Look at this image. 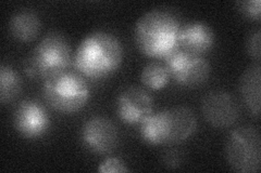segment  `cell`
I'll return each instance as SVG.
<instances>
[{
    "instance_id": "3",
    "label": "cell",
    "mask_w": 261,
    "mask_h": 173,
    "mask_svg": "<svg viewBox=\"0 0 261 173\" xmlns=\"http://www.w3.org/2000/svg\"><path fill=\"white\" fill-rule=\"evenodd\" d=\"M196 129L197 118L185 106L151 114L140 123L141 137L150 145L184 142L195 133Z\"/></svg>"
},
{
    "instance_id": "2",
    "label": "cell",
    "mask_w": 261,
    "mask_h": 173,
    "mask_svg": "<svg viewBox=\"0 0 261 173\" xmlns=\"http://www.w3.org/2000/svg\"><path fill=\"white\" fill-rule=\"evenodd\" d=\"M123 61V47L110 32L95 31L80 44L74 55V67L80 75L102 79L117 72Z\"/></svg>"
},
{
    "instance_id": "4",
    "label": "cell",
    "mask_w": 261,
    "mask_h": 173,
    "mask_svg": "<svg viewBox=\"0 0 261 173\" xmlns=\"http://www.w3.org/2000/svg\"><path fill=\"white\" fill-rule=\"evenodd\" d=\"M71 62L69 41L59 32H49L25 60L24 72L30 78L47 80L67 72Z\"/></svg>"
},
{
    "instance_id": "1",
    "label": "cell",
    "mask_w": 261,
    "mask_h": 173,
    "mask_svg": "<svg viewBox=\"0 0 261 173\" xmlns=\"http://www.w3.org/2000/svg\"><path fill=\"white\" fill-rule=\"evenodd\" d=\"M182 25L169 10L152 9L142 15L135 25V43L143 54L165 60L178 49Z\"/></svg>"
},
{
    "instance_id": "14",
    "label": "cell",
    "mask_w": 261,
    "mask_h": 173,
    "mask_svg": "<svg viewBox=\"0 0 261 173\" xmlns=\"http://www.w3.org/2000/svg\"><path fill=\"white\" fill-rule=\"evenodd\" d=\"M9 29L15 40L21 43H30L39 34L40 20L35 12L22 10L16 12L11 18Z\"/></svg>"
},
{
    "instance_id": "9",
    "label": "cell",
    "mask_w": 261,
    "mask_h": 173,
    "mask_svg": "<svg viewBox=\"0 0 261 173\" xmlns=\"http://www.w3.org/2000/svg\"><path fill=\"white\" fill-rule=\"evenodd\" d=\"M81 140L88 151L105 155L117 148L119 132L111 120L101 116H95L84 122L81 129Z\"/></svg>"
},
{
    "instance_id": "17",
    "label": "cell",
    "mask_w": 261,
    "mask_h": 173,
    "mask_svg": "<svg viewBox=\"0 0 261 173\" xmlns=\"http://www.w3.org/2000/svg\"><path fill=\"white\" fill-rule=\"evenodd\" d=\"M260 0H246V2L236 3V7H238L239 11L244 16L254 21L260 20Z\"/></svg>"
},
{
    "instance_id": "16",
    "label": "cell",
    "mask_w": 261,
    "mask_h": 173,
    "mask_svg": "<svg viewBox=\"0 0 261 173\" xmlns=\"http://www.w3.org/2000/svg\"><path fill=\"white\" fill-rule=\"evenodd\" d=\"M170 73L165 64L160 62H150L143 68L141 80L143 85L151 90H161L170 80Z\"/></svg>"
},
{
    "instance_id": "8",
    "label": "cell",
    "mask_w": 261,
    "mask_h": 173,
    "mask_svg": "<svg viewBox=\"0 0 261 173\" xmlns=\"http://www.w3.org/2000/svg\"><path fill=\"white\" fill-rule=\"evenodd\" d=\"M203 118L215 128L224 129L239 120L241 110L235 97L222 90L208 92L201 101Z\"/></svg>"
},
{
    "instance_id": "19",
    "label": "cell",
    "mask_w": 261,
    "mask_h": 173,
    "mask_svg": "<svg viewBox=\"0 0 261 173\" xmlns=\"http://www.w3.org/2000/svg\"><path fill=\"white\" fill-rule=\"evenodd\" d=\"M98 171L102 173L107 172H128L125 163L118 158H108L100 163Z\"/></svg>"
},
{
    "instance_id": "12",
    "label": "cell",
    "mask_w": 261,
    "mask_h": 173,
    "mask_svg": "<svg viewBox=\"0 0 261 173\" xmlns=\"http://www.w3.org/2000/svg\"><path fill=\"white\" fill-rule=\"evenodd\" d=\"M215 45V32L208 24L193 22L179 29L178 48L193 54L201 55Z\"/></svg>"
},
{
    "instance_id": "6",
    "label": "cell",
    "mask_w": 261,
    "mask_h": 173,
    "mask_svg": "<svg viewBox=\"0 0 261 173\" xmlns=\"http://www.w3.org/2000/svg\"><path fill=\"white\" fill-rule=\"evenodd\" d=\"M225 158L232 170L240 173H256L261 163V139L259 130L242 126L227 135Z\"/></svg>"
},
{
    "instance_id": "13",
    "label": "cell",
    "mask_w": 261,
    "mask_h": 173,
    "mask_svg": "<svg viewBox=\"0 0 261 173\" xmlns=\"http://www.w3.org/2000/svg\"><path fill=\"white\" fill-rule=\"evenodd\" d=\"M261 66L257 63L245 70L240 79V93L245 106L251 115L260 116Z\"/></svg>"
},
{
    "instance_id": "7",
    "label": "cell",
    "mask_w": 261,
    "mask_h": 173,
    "mask_svg": "<svg viewBox=\"0 0 261 173\" xmlns=\"http://www.w3.org/2000/svg\"><path fill=\"white\" fill-rule=\"evenodd\" d=\"M170 76L183 87H197L210 76V64L201 55L177 49L165 59Z\"/></svg>"
},
{
    "instance_id": "20",
    "label": "cell",
    "mask_w": 261,
    "mask_h": 173,
    "mask_svg": "<svg viewBox=\"0 0 261 173\" xmlns=\"http://www.w3.org/2000/svg\"><path fill=\"white\" fill-rule=\"evenodd\" d=\"M163 163L169 168H178L181 166V155L175 150H168L163 154Z\"/></svg>"
},
{
    "instance_id": "18",
    "label": "cell",
    "mask_w": 261,
    "mask_h": 173,
    "mask_svg": "<svg viewBox=\"0 0 261 173\" xmlns=\"http://www.w3.org/2000/svg\"><path fill=\"white\" fill-rule=\"evenodd\" d=\"M246 50L252 60L257 63L260 62L261 57V30L257 28L249 35L246 44Z\"/></svg>"
},
{
    "instance_id": "15",
    "label": "cell",
    "mask_w": 261,
    "mask_h": 173,
    "mask_svg": "<svg viewBox=\"0 0 261 173\" xmlns=\"http://www.w3.org/2000/svg\"><path fill=\"white\" fill-rule=\"evenodd\" d=\"M22 91V79L9 65L0 67V102L6 105L14 101Z\"/></svg>"
},
{
    "instance_id": "10",
    "label": "cell",
    "mask_w": 261,
    "mask_h": 173,
    "mask_svg": "<svg viewBox=\"0 0 261 173\" xmlns=\"http://www.w3.org/2000/svg\"><path fill=\"white\" fill-rule=\"evenodd\" d=\"M152 97L140 87L124 89L117 98V114L126 125H140L152 114Z\"/></svg>"
},
{
    "instance_id": "11",
    "label": "cell",
    "mask_w": 261,
    "mask_h": 173,
    "mask_svg": "<svg viewBox=\"0 0 261 173\" xmlns=\"http://www.w3.org/2000/svg\"><path fill=\"white\" fill-rule=\"evenodd\" d=\"M13 126L23 137L37 139L47 132L50 127V119L43 105L36 101L25 100L16 106Z\"/></svg>"
},
{
    "instance_id": "5",
    "label": "cell",
    "mask_w": 261,
    "mask_h": 173,
    "mask_svg": "<svg viewBox=\"0 0 261 173\" xmlns=\"http://www.w3.org/2000/svg\"><path fill=\"white\" fill-rule=\"evenodd\" d=\"M43 95L56 112L74 114L86 106L91 97V90L80 74L64 72L44 81Z\"/></svg>"
}]
</instances>
